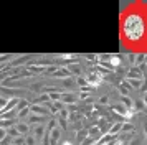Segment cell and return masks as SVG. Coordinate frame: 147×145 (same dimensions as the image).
Returning a JSON list of instances; mask_svg holds the SVG:
<instances>
[{
  "instance_id": "11",
  "label": "cell",
  "mask_w": 147,
  "mask_h": 145,
  "mask_svg": "<svg viewBox=\"0 0 147 145\" xmlns=\"http://www.w3.org/2000/svg\"><path fill=\"white\" fill-rule=\"evenodd\" d=\"M121 101H122L121 104L124 105L127 111H132V107H134V101H132L131 97H129V96H124V97H121Z\"/></svg>"
},
{
  "instance_id": "14",
  "label": "cell",
  "mask_w": 147,
  "mask_h": 145,
  "mask_svg": "<svg viewBox=\"0 0 147 145\" xmlns=\"http://www.w3.org/2000/svg\"><path fill=\"white\" fill-rule=\"evenodd\" d=\"M30 105L28 107H25V109H22V111H18V114H17V117H18V120H23L25 117H28L30 115Z\"/></svg>"
},
{
  "instance_id": "8",
  "label": "cell",
  "mask_w": 147,
  "mask_h": 145,
  "mask_svg": "<svg viewBox=\"0 0 147 145\" xmlns=\"http://www.w3.org/2000/svg\"><path fill=\"white\" fill-rule=\"evenodd\" d=\"M58 127V119H55V117H51V119H48V124H47V134H51V132L55 130Z\"/></svg>"
},
{
  "instance_id": "29",
  "label": "cell",
  "mask_w": 147,
  "mask_h": 145,
  "mask_svg": "<svg viewBox=\"0 0 147 145\" xmlns=\"http://www.w3.org/2000/svg\"><path fill=\"white\" fill-rule=\"evenodd\" d=\"M127 58H129V63H131V64H136V54H134V53H129Z\"/></svg>"
},
{
  "instance_id": "28",
  "label": "cell",
  "mask_w": 147,
  "mask_h": 145,
  "mask_svg": "<svg viewBox=\"0 0 147 145\" xmlns=\"http://www.w3.org/2000/svg\"><path fill=\"white\" fill-rule=\"evenodd\" d=\"M7 104H8V99H5V97H0V109H2V107L5 109V107H7Z\"/></svg>"
},
{
  "instance_id": "16",
  "label": "cell",
  "mask_w": 147,
  "mask_h": 145,
  "mask_svg": "<svg viewBox=\"0 0 147 145\" xmlns=\"http://www.w3.org/2000/svg\"><path fill=\"white\" fill-rule=\"evenodd\" d=\"M122 134H124V132H131V134H134V132H136V127H134V124H131V122H124V124H122Z\"/></svg>"
},
{
  "instance_id": "5",
  "label": "cell",
  "mask_w": 147,
  "mask_h": 145,
  "mask_svg": "<svg viewBox=\"0 0 147 145\" xmlns=\"http://www.w3.org/2000/svg\"><path fill=\"white\" fill-rule=\"evenodd\" d=\"M45 134H47V129H45L43 125H35V129H33V135H35V138H36V140H43Z\"/></svg>"
},
{
  "instance_id": "4",
  "label": "cell",
  "mask_w": 147,
  "mask_h": 145,
  "mask_svg": "<svg viewBox=\"0 0 147 145\" xmlns=\"http://www.w3.org/2000/svg\"><path fill=\"white\" fill-rule=\"evenodd\" d=\"M51 78H63V79H68L69 76H71V72H69V69L68 68H58L56 71L53 72V74H50Z\"/></svg>"
},
{
  "instance_id": "33",
  "label": "cell",
  "mask_w": 147,
  "mask_h": 145,
  "mask_svg": "<svg viewBox=\"0 0 147 145\" xmlns=\"http://www.w3.org/2000/svg\"><path fill=\"white\" fill-rule=\"evenodd\" d=\"M144 96H147V91H146V94H144Z\"/></svg>"
},
{
  "instance_id": "34",
  "label": "cell",
  "mask_w": 147,
  "mask_h": 145,
  "mask_svg": "<svg viewBox=\"0 0 147 145\" xmlns=\"http://www.w3.org/2000/svg\"><path fill=\"white\" fill-rule=\"evenodd\" d=\"M36 145H40V144H36Z\"/></svg>"
},
{
  "instance_id": "18",
  "label": "cell",
  "mask_w": 147,
  "mask_h": 145,
  "mask_svg": "<svg viewBox=\"0 0 147 145\" xmlns=\"http://www.w3.org/2000/svg\"><path fill=\"white\" fill-rule=\"evenodd\" d=\"M61 94H63V92H48V96H50V101H51V102L61 101Z\"/></svg>"
},
{
  "instance_id": "23",
  "label": "cell",
  "mask_w": 147,
  "mask_h": 145,
  "mask_svg": "<svg viewBox=\"0 0 147 145\" xmlns=\"http://www.w3.org/2000/svg\"><path fill=\"white\" fill-rule=\"evenodd\" d=\"M28 101H25V99H20V101H18V104H17V112L18 111H22V109H25V107H28Z\"/></svg>"
},
{
  "instance_id": "30",
  "label": "cell",
  "mask_w": 147,
  "mask_h": 145,
  "mask_svg": "<svg viewBox=\"0 0 147 145\" xmlns=\"http://www.w3.org/2000/svg\"><path fill=\"white\" fill-rule=\"evenodd\" d=\"M0 145H12V138L7 137L5 140H2V142H0Z\"/></svg>"
},
{
  "instance_id": "22",
  "label": "cell",
  "mask_w": 147,
  "mask_h": 145,
  "mask_svg": "<svg viewBox=\"0 0 147 145\" xmlns=\"http://www.w3.org/2000/svg\"><path fill=\"white\" fill-rule=\"evenodd\" d=\"M25 145H36L35 135H25Z\"/></svg>"
},
{
  "instance_id": "7",
  "label": "cell",
  "mask_w": 147,
  "mask_h": 145,
  "mask_svg": "<svg viewBox=\"0 0 147 145\" xmlns=\"http://www.w3.org/2000/svg\"><path fill=\"white\" fill-rule=\"evenodd\" d=\"M117 91H119V94L124 97V96H129V92H131V86L127 84L126 81H122L119 86H117Z\"/></svg>"
},
{
  "instance_id": "31",
  "label": "cell",
  "mask_w": 147,
  "mask_h": 145,
  "mask_svg": "<svg viewBox=\"0 0 147 145\" xmlns=\"http://www.w3.org/2000/svg\"><path fill=\"white\" fill-rule=\"evenodd\" d=\"M80 99H88V92H81V94H80Z\"/></svg>"
},
{
  "instance_id": "25",
  "label": "cell",
  "mask_w": 147,
  "mask_h": 145,
  "mask_svg": "<svg viewBox=\"0 0 147 145\" xmlns=\"http://www.w3.org/2000/svg\"><path fill=\"white\" fill-rule=\"evenodd\" d=\"M12 144L13 145H25V137L20 135V137H17V138H12Z\"/></svg>"
},
{
  "instance_id": "27",
  "label": "cell",
  "mask_w": 147,
  "mask_h": 145,
  "mask_svg": "<svg viewBox=\"0 0 147 145\" xmlns=\"http://www.w3.org/2000/svg\"><path fill=\"white\" fill-rule=\"evenodd\" d=\"M99 102L102 105H107L109 104V96H102V97H99Z\"/></svg>"
},
{
  "instance_id": "9",
  "label": "cell",
  "mask_w": 147,
  "mask_h": 145,
  "mask_svg": "<svg viewBox=\"0 0 147 145\" xmlns=\"http://www.w3.org/2000/svg\"><path fill=\"white\" fill-rule=\"evenodd\" d=\"M74 101H76V96H74L73 92H69V94H61V102H63V104H73Z\"/></svg>"
},
{
  "instance_id": "26",
  "label": "cell",
  "mask_w": 147,
  "mask_h": 145,
  "mask_svg": "<svg viewBox=\"0 0 147 145\" xmlns=\"http://www.w3.org/2000/svg\"><path fill=\"white\" fill-rule=\"evenodd\" d=\"M7 137H8V134H7V129H3V127H0V142H2V140H5Z\"/></svg>"
},
{
  "instance_id": "21",
  "label": "cell",
  "mask_w": 147,
  "mask_h": 145,
  "mask_svg": "<svg viewBox=\"0 0 147 145\" xmlns=\"http://www.w3.org/2000/svg\"><path fill=\"white\" fill-rule=\"evenodd\" d=\"M144 107H146V105H144V102H142V101H134V111H137V112H140V111H144Z\"/></svg>"
},
{
  "instance_id": "15",
  "label": "cell",
  "mask_w": 147,
  "mask_h": 145,
  "mask_svg": "<svg viewBox=\"0 0 147 145\" xmlns=\"http://www.w3.org/2000/svg\"><path fill=\"white\" fill-rule=\"evenodd\" d=\"M126 83L131 86V89H137L139 86H142V79H127Z\"/></svg>"
},
{
  "instance_id": "3",
  "label": "cell",
  "mask_w": 147,
  "mask_h": 145,
  "mask_svg": "<svg viewBox=\"0 0 147 145\" xmlns=\"http://www.w3.org/2000/svg\"><path fill=\"white\" fill-rule=\"evenodd\" d=\"M15 129L18 130L20 135H28V132H30V124H28V122H23V120H18L17 125H15Z\"/></svg>"
},
{
  "instance_id": "24",
  "label": "cell",
  "mask_w": 147,
  "mask_h": 145,
  "mask_svg": "<svg viewBox=\"0 0 147 145\" xmlns=\"http://www.w3.org/2000/svg\"><path fill=\"white\" fill-rule=\"evenodd\" d=\"M76 83H78V86H81V87H86V86H89L84 76H78V78H76Z\"/></svg>"
},
{
  "instance_id": "6",
  "label": "cell",
  "mask_w": 147,
  "mask_h": 145,
  "mask_svg": "<svg viewBox=\"0 0 147 145\" xmlns=\"http://www.w3.org/2000/svg\"><path fill=\"white\" fill-rule=\"evenodd\" d=\"M48 117H45V115H36V114H32L30 117H28V124H36V125H41L45 120H47Z\"/></svg>"
},
{
  "instance_id": "32",
  "label": "cell",
  "mask_w": 147,
  "mask_h": 145,
  "mask_svg": "<svg viewBox=\"0 0 147 145\" xmlns=\"http://www.w3.org/2000/svg\"><path fill=\"white\" fill-rule=\"evenodd\" d=\"M142 101H144V105L147 107V96H144V99H142Z\"/></svg>"
},
{
  "instance_id": "10",
  "label": "cell",
  "mask_w": 147,
  "mask_h": 145,
  "mask_svg": "<svg viewBox=\"0 0 147 145\" xmlns=\"http://www.w3.org/2000/svg\"><path fill=\"white\" fill-rule=\"evenodd\" d=\"M122 124H124L122 120H119V122H116V124H113L107 134H111V135H116V134H119V132L122 130Z\"/></svg>"
},
{
  "instance_id": "1",
  "label": "cell",
  "mask_w": 147,
  "mask_h": 145,
  "mask_svg": "<svg viewBox=\"0 0 147 145\" xmlns=\"http://www.w3.org/2000/svg\"><path fill=\"white\" fill-rule=\"evenodd\" d=\"M86 81H88V84L91 86V87H98V86L101 84V76L98 74V72H89V74H86Z\"/></svg>"
},
{
  "instance_id": "2",
  "label": "cell",
  "mask_w": 147,
  "mask_h": 145,
  "mask_svg": "<svg viewBox=\"0 0 147 145\" xmlns=\"http://www.w3.org/2000/svg\"><path fill=\"white\" fill-rule=\"evenodd\" d=\"M30 111L33 112V114H36V115H45V117L51 115V114L48 112L47 107H45V105H41V104H33V105H30Z\"/></svg>"
},
{
  "instance_id": "19",
  "label": "cell",
  "mask_w": 147,
  "mask_h": 145,
  "mask_svg": "<svg viewBox=\"0 0 147 145\" xmlns=\"http://www.w3.org/2000/svg\"><path fill=\"white\" fill-rule=\"evenodd\" d=\"M60 135H61V129H60V127H56V129H55V130L51 132V134H50V138H51V140H56V142H58Z\"/></svg>"
},
{
  "instance_id": "20",
  "label": "cell",
  "mask_w": 147,
  "mask_h": 145,
  "mask_svg": "<svg viewBox=\"0 0 147 145\" xmlns=\"http://www.w3.org/2000/svg\"><path fill=\"white\" fill-rule=\"evenodd\" d=\"M7 134H8V137L12 138H17V137H20V134H18V130L15 129V127H10V129H7Z\"/></svg>"
},
{
  "instance_id": "13",
  "label": "cell",
  "mask_w": 147,
  "mask_h": 145,
  "mask_svg": "<svg viewBox=\"0 0 147 145\" xmlns=\"http://www.w3.org/2000/svg\"><path fill=\"white\" fill-rule=\"evenodd\" d=\"M113 111L117 112V114H119V115H122V117H126V114H127V109L122 104H114L113 105Z\"/></svg>"
},
{
  "instance_id": "17",
  "label": "cell",
  "mask_w": 147,
  "mask_h": 145,
  "mask_svg": "<svg viewBox=\"0 0 147 145\" xmlns=\"http://www.w3.org/2000/svg\"><path fill=\"white\" fill-rule=\"evenodd\" d=\"M68 117H69V111H68V109H61V111L56 114V119H61V120H68Z\"/></svg>"
},
{
  "instance_id": "12",
  "label": "cell",
  "mask_w": 147,
  "mask_h": 145,
  "mask_svg": "<svg viewBox=\"0 0 147 145\" xmlns=\"http://www.w3.org/2000/svg\"><path fill=\"white\" fill-rule=\"evenodd\" d=\"M86 138H88V129L84 127V129H81V130L78 132V135H76V144H83Z\"/></svg>"
}]
</instances>
